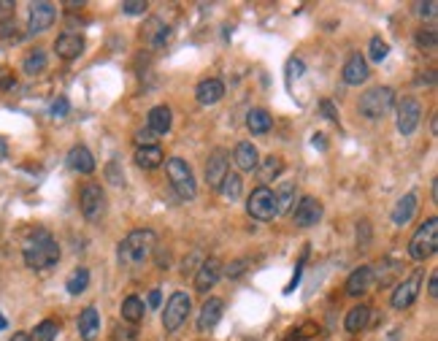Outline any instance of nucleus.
I'll return each instance as SVG.
<instances>
[{"label": "nucleus", "mask_w": 438, "mask_h": 341, "mask_svg": "<svg viewBox=\"0 0 438 341\" xmlns=\"http://www.w3.org/2000/svg\"><path fill=\"white\" fill-rule=\"evenodd\" d=\"M55 52L57 57L63 60H76L84 55V38L79 33H63L57 41H55Z\"/></svg>", "instance_id": "obj_17"}, {"label": "nucleus", "mask_w": 438, "mask_h": 341, "mask_svg": "<svg viewBox=\"0 0 438 341\" xmlns=\"http://www.w3.org/2000/svg\"><path fill=\"white\" fill-rule=\"evenodd\" d=\"M387 55H390V44H387L381 35H374L371 44H368V60L381 62V60H387Z\"/></svg>", "instance_id": "obj_36"}, {"label": "nucleus", "mask_w": 438, "mask_h": 341, "mask_svg": "<svg viewBox=\"0 0 438 341\" xmlns=\"http://www.w3.org/2000/svg\"><path fill=\"white\" fill-rule=\"evenodd\" d=\"M171 122H173V117H171V109H168V106H155V109L146 114V130H152L155 136H165V133L171 130Z\"/></svg>", "instance_id": "obj_23"}, {"label": "nucleus", "mask_w": 438, "mask_h": 341, "mask_svg": "<svg viewBox=\"0 0 438 341\" xmlns=\"http://www.w3.org/2000/svg\"><path fill=\"white\" fill-rule=\"evenodd\" d=\"M284 171V160L279 155H271L265 157V160H260L257 163V176H260V182L263 187H268V182H274V179H279Z\"/></svg>", "instance_id": "obj_24"}, {"label": "nucleus", "mask_w": 438, "mask_h": 341, "mask_svg": "<svg viewBox=\"0 0 438 341\" xmlns=\"http://www.w3.org/2000/svg\"><path fill=\"white\" fill-rule=\"evenodd\" d=\"M319 109L325 111V117H327V120H333V122H339V111L333 109V103H330V100H322V103H319Z\"/></svg>", "instance_id": "obj_46"}, {"label": "nucleus", "mask_w": 438, "mask_h": 341, "mask_svg": "<svg viewBox=\"0 0 438 341\" xmlns=\"http://www.w3.org/2000/svg\"><path fill=\"white\" fill-rule=\"evenodd\" d=\"M65 114H68V100H65V98H57V100L52 103V117L63 120Z\"/></svg>", "instance_id": "obj_45"}, {"label": "nucleus", "mask_w": 438, "mask_h": 341, "mask_svg": "<svg viewBox=\"0 0 438 341\" xmlns=\"http://www.w3.org/2000/svg\"><path fill=\"white\" fill-rule=\"evenodd\" d=\"M55 19H57L55 3H32L30 17H28V33H30V35H38V33L49 30Z\"/></svg>", "instance_id": "obj_12"}, {"label": "nucleus", "mask_w": 438, "mask_h": 341, "mask_svg": "<svg viewBox=\"0 0 438 341\" xmlns=\"http://www.w3.org/2000/svg\"><path fill=\"white\" fill-rule=\"evenodd\" d=\"M133 160H135V165H138V168L152 171V168H160V165H162L165 155H162V149H160V147H138Z\"/></svg>", "instance_id": "obj_27"}, {"label": "nucleus", "mask_w": 438, "mask_h": 341, "mask_svg": "<svg viewBox=\"0 0 438 341\" xmlns=\"http://www.w3.org/2000/svg\"><path fill=\"white\" fill-rule=\"evenodd\" d=\"M79 333H82V341H95L97 333H100V314L95 306H87V309L79 314Z\"/></svg>", "instance_id": "obj_22"}, {"label": "nucleus", "mask_w": 438, "mask_h": 341, "mask_svg": "<svg viewBox=\"0 0 438 341\" xmlns=\"http://www.w3.org/2000/svg\"><path fill=\"white\" fill-rule=\"evenodd\" d=\"M87 287H90V271H87V268H76V271L68 277V282H65V290H68L70 295H82Z\"/></svg>", "instance_id": "obj_30"}, {"label": "nucleus", "mask_w": 438, "mask_h": 341, "mask_svg": "<svg viewBox=\"0 0 438 341\" xmlns=\"http://www.w3.org/2000/svg\"><path fill=\"white\" fill-rule=\"evenodd\" d=\"M368 76H371V71H368V60H365L360 52H354V55L344 62V71H341L344 84H349V87H360V84H365V82H368Z\"/></svg>", "instance_id": "obj_14"}, {"label": "nucleus", "mask_w": 438, "mask_h": 341, "mask_svg": "<svg viewBox=\"0 0 438 341\" xmlns=\"http://www.w3.org/2000/svg\"><path fill=\"white\" fill-rule=\"evenodd\" d=\"M436 249H438V219L430 217L425 219L417 228V233L411 236V241H408V257L417 260V263H422V260L433 257Z\"/></svg>", "instance_id": "obj_3"}, {"label": "nucleus", "mask_w": 438, "mask_h": 341, "mask_svg": "<svg viewBox=\"0 0 438 341\" xmlns=\"http://www.w3.org/2000/svg\"><path fill=\"white\" fill-rule=\"evenodd\" d=\"M222 309H225V301H222V298H209V301L200 306V314H198V331H200V333L214 331L217 322L222 320Z\"/></svg>", "instance_id": "obj_16"}, {"label": "nucleus", "mask_w": 438, "mask_h": 341, "mask_svg": "<svg viewBox=\"0 0 438 341\" xmlns=\"http://www.w3.org/2000/svg\"><path fill=\"white\" fill-rule=\"evenodd\" d=\"M241 187H244V182H241L238 174H227V176L222 179V185H219V192H222L227 201H238V198H241Z\"/></svg>", "instance_id": "obj_33"}, {"label": "nucleus", "mask_w": 438, "mask_h": 341, "mask_svg": "<svg viewBox=\"0 0 438 341\" xmlns=\"http://www.w3.org/2000/svg\"><path fill=\"white\" fill-rule=\"evenodd\" d=\"M430 133H433V136H436V133H438V120H436V117L430 120Z\"/></svg>", "instance_id": "obj_52"}, {"label": "nucleus", "mask_w": 438, "mask_h": 341, "mask_svg": "<svg viewBox=\"0 0 438 341\" xmlns=\"http://www.w3.org/2000/svg\"><path fill=\"white\" fill-rule=\"evenodd\" d=\"M25 263L32 271H46V268H55L60 263V244L52 239V233L46 230H32L30 239L25 241Z\"/></svg>", "instance_id": "obj_2"}, {"label": "nucleus", "mask_w": 438, "mask_h": 341, "mask_svg": "<svg viewBox=\"0 0 438 341\" xmlns=\"http://www.w3.org/2000/svg\"><path fill=\"white\" fill-rule=\"evenodd\" d=\"M65 163H68V168H70V171H76V174H82V176H87V174H93L95 171L93 152H90L87 147H82V144H76V147L68 152Z\"/></svg>", "instance_id": "obj_19"}, {"label": "nucleus", "mask_w": 438, "mask_h": 341, "mask_svg": "<svg viewBox=\"0 0 438 341\" xmlns=\"http://www.w3.org/2000/svg\"><path fill=\"white\" fill-rule=\"evenodd\" d=\"M271 125H274V120H271V114L265 109H251L249 114H247V127H249V133H254V136H265L271 130Z\"/></svg>", "instance_id": "obj_29"}, {"label": "nucleus", "mask_w": 438, "mask_h": 341, "mask_svg": "<svg viewBox=\"0 0 438 341\" xmlns=\"http://www.w3.org/2000/svg\"><path fill=\"white\" fill-rule=\"evenodd\" d=\"M14 0H0V22H8L14 19Z\"/></svg>", "instance_id": "obj_43"}, {"label": "nucleus", "mask_w": 438, "mask_h": 341, "mask_svg": "<svg viewBox=\"0 0 438 341\" xmlns=\"http://www.w3.org/2000/svg\"><path fill=\"white\" fill-rule=\"evenodd\" d=\"M419 287H422V271H414L408 279L398 282V284H395V290H392V298H390L392 309H398V311L408 309V306L417 301Z\"/></svg>", "instance_id": "obj_9"}, {"label": "nucleus", "mask_w": 438, "mask_h": 341, "mask_svg": "<svg viewBox=\"0 0 438 341\" xmlns=\"http://www.w3.org/2000/svg\"><path fill=\"white\" fill-rule=\"evenodd\" d=\"M368 322H371V309H368L365 304H360V306L346 311L344 328L349 333H363V331L368 328Z\"/></svg>", "instance_id": "obj_25"}, {"label": "nucleus", "mask_w": 438, "mask_h": 341, "mask_svg": "<svg viewBox=\"0 0 438 341\" xmlns=\"http://www.w3.org/2000/svg\"><path fill=\"white\" fill-rule=\"evenodd\" d=\"M192 309V301H189L187 293H173L162 309V328L165 333H176L184 322H187V314Z\"/></svg>", "instance_id": "obj_7"}, {"label": "nucleus", "mask_w": 438, "mask_h": 341, "mask_svg": "<svg viewBox=\"0 0 438 341\" xmlns=\"http://www.w3.org/2000/svg\"><path fill=\"white\" fill-rule=\"evenodd\" d=\"M14 84V79L11 76H6V79H0V90H6V87H11Z\"/></svg>", "instance_id": "obj_51"}, {"label": "nucleus", "mask_w": 438, "mask_h": 341, "mask_svg": "<svg viewBox=\"0 0 438 341\" xmlns=\"http://www.w3.org/2000/svg\"><path fill=\"white\" fill-rule=\"evenodd\" d=\"M168 35H171V30H168L160 19H152V22H149L146 38H149V46H152V49H162V46L168 44Z\"/></svg>", "instance_id": "obj_31"}, {"label": "nucleus", "mask_w": 438, "mask_h": 341, "mask_svg": "<svg viewBox=\"0 0 438 341\" xmlns=\"http://www.w3.org/2000/svg\"><path fill=\"white\" fill-rule=\"evenodd\" d=\"M392 103H395L392 87H371L360 98V114L368 117V120H381V117L390 114Z\"/></svg>", "instance_id": "obj_4"}, {"label": "nucleus", "mask_w": 438, "mask_h": 341, "mask_svg": "<svg viewBox=\"0 0 438 341\" xmlns=\"http://www.w3.org/2000/svg\"><path fill=\"white\" fill-rule=\"evenodd\" d=\"M219 277H222V263H219L217 257L203 260V263L198 266V271H195V290H198L200 295H206L219 282Z\"/></svg>", "instance_id": "obj_15"}, {"label": "nucleus", "mask_w": 438, "mask_h": 341, "mask_svg": "<svg viewBox=\"0 0 438 341\" xmlns=\"http://www.w3.org/2000/svg\"><path fill=\"white\" fill-rule=\"evenodd\" d=\"M274 195H276L279 214L289 212V209H292V203H295V182H284V185L279 187V192H274Z\"/></svg>", "instance_id": "obj_34"}, {"label": "nucleus", "mask_w": 438, "mask_h": 341, "mask_svg": "<svg viewBox=\"0 0 438 341\" xmlns=\"http://www.w3.org/2000/svg\"><path fill=\"white\" fill-rule=\"evenodd\" d=\"M79 209L84 219L90 222H100L103 214H106V192L97 182H87L82 187V195H79Z\"/></svg>", "instance_id": "obj_8"}, {"label": "nucleus", "mask_w": 438, "mask_h": 341, "mask_svg": "<svg viewBox=\"0 0 438 341\" xmlns=\"http://www.w3.org/2000/svg\"><path fill=\"white\" fill-rule=\"evenodd\" d=\"M17 35V25L8 19V22H0V38H14Z\"/></svg>", "instance_id": "obj_47"}, {"label": "nucleus", "mask_w": 438, "mask_h": 341, "mask_svg": "<svg viewBox=\"0 0 438 341\" xmlns=\"http://www.w3.org/2000/svg\"><path fill=\"white\" fill-rule=\"evenodd\" d=\"M3 328H6V317L0 314V331H3Z\"/></svg>", "instance_id": "obj_53"}, {"label": "nucleus", "mask_w": 438, "mask_h": 341, "mask_svg": "<svg viewBox=\"0 0 438 341\" xmlns=\"http://www.w3.org/2000/svg\"><path fill=\"white\" fill-rule=\"evenodd\" d=\"M146 8H149V6H146L144 0H125V3H122V11H125V14H130V17L146 14Z\"/></svg>", "instance_id": "obj_40"}, {"label": "nucleus", "mask_w": 438, "mask_h": 341, "mask_svg": "<svg viewBox=\"0 0 438 341\" xmlns=\"http://www.w3.org/2000/svg\"><path fill=\"white\" fill-rule=\"evenodd\" d=\"M247 212L251 219L257 222H271L274 217H279V206H276V195L271 187H254L247 201Z\"/></svg>", "instance_id": "obj_6"}, {"label": "nucleus", "mask_w": 438, "mask_h": 341, "mask_svg": "<svg viewBox=\"0 0 438 341\" xmlns=\"http://www.w3.org/2000/svg\"><path fill=\"white\" fill-rule=\"evenodd\" d=\"M247 266H249V260H233L227 268H222V274H227L230 279H236V277H241L247 271Z\"/></svg>", "instance_id": "obj_41"}, {"label": "nucleus", "mask_w": 438, "mask_h": 341, "mask_svg": "<svg viewBox=\"0 0 438 341\" xmlns=\"http://www.w3.org/2000/svg\"><path fill=\"white\" fill-rule=\"evenodd\" d=\"M195 98L200 106H214L225 98V82L222 79H203L195 90Z\"/></svg>", "instance_id": "obj_20"}, {"label": "nucleus", "mask_w": 438, "mask_h": 341, "mask_svg": "<svg viewBox=\"0 0 438 341\" xmlns=\"http://www.w3.org/2000/svg\"><path fill=\"white\" fill-rule=\"evenodd\" d=\"M436 8H438L436 0H428V3H419V6H417L419 17H428V19H433V17H436Z\"/></svg>", "instance_id": "obj_44"}, {"label": "nucleus", "mask_w": 438, "mask_h": 341, "mask_svg": "<svg viewBox=\"0 0 438 341\" xmlns=\"http://www.w3.org/2000/svg\"><path fill=\"white\" fill-rule=\"evenodd\" d=\"M106 176H108V182H111V185H125V171H120L117 160H111V163H108Z\"/></svg>", "instance_id": "obj_39"}, {"label": "nucleus", "mask_w": 438, "mask_h": 341, "mask_svg": "<svg viewBox=\"0 0 438 341\" xmlns=\"http://www.w3.org/2000/svg\"><path fill=\"white\" fill-rule=\"evenodd\" d=\"M22 68H25V73H28V76L41 73V71L46 68V52H44V49H35V52H30V55L25 57V62H22Z\"/></svg>", "instance_id": "obj_35"}, {"label": "nucleus", "mask_w": 438, "mask_h": 341, "mask_svg": "<svg viewBox=\"0 0 438 341\" xmlns=\"http://www.w3.org/2000/svg\"><path fill=\"white\" fill-rule=\"evenodd\" d=\"M111 339L114 341H138V328H133V325H117L114 328V333H111Z\"/></svg>", "instance_id": "obj_38"}, {"label": "nucleus", "mask_w": 438, "mask_h": 341, "mask_svg": "<svg viewBox=\"0 0 438 341\" xmlns=\"http://www.w3.org/2000/svg\"><path fill=\"white\" fill-rule=\"evenodd\" d=\"M149 306H152V309L160 306V290H152V293H149Z\"/></svg>", "instance_id": "obj_49"}, {"label": "nucleus", "mask_w": 438, "mask_h": 341, "mask_svg": "<svg viewBox=\"0 0 438 341\" xmlns=\"http://www.w3.org/2000/svg\"><path fill=\"white\" fill-rule=\"evenodd\" d=\"M135 144L138 147H157V136L152 130H138L135 133Z\"/></svg>", "instance_id": "obj_42"}, {"label": "nucleus", "mask_w": 438, "mask_h": 341, "mask_svg": "<svg viewBox=\"0 0 438 341\" xmlns=\"http://www.w3.org/2000/svg\"><path fill=\"white\" fill-rule=\"evenodd\" d=\"M165 174H168V179H171V187L176 190V195L179 198H195V192H198V185H195V176H192V168H189L187 163L182 160V157H171L168 163H165Z\"/></svg>", "instance_id": "obj_5"}, {"label": "nucleus", "mask_w": 438, "mask_h": 341, "mask_svg": "<svg viewBox=\"0 0 438 341\" xmlns=\"http://www.w3.org/2000/svg\"><path fill=\"white\" fill-rule=\"evenodd\" d=\"M155 244H157V236H155V230H149V228L127 233L125 239L120 241V247H117L120 266H122V268H141L144 263H149V257H152V252H155Z\"/></svg>", "instance_id": "obj_1"}, {"label": "nucleus", "mask_w": 438, "mask_h": 341, "mask_svg": "<svg viewBox=\"0 0 438 341\" xmlns=\"http://www.w3.org/2000/svg\"><path fill=\"white\" fill-rule=\"evenodd\" d=\"M371 287H374V268H371V266H360V268H354V271L349 274V279H346V293H349L352 298L365 295Z\"/></svg>", "instance_id": "obj_18"}, {"label": "nucleus", "mask_w": 438, "mask_h": 341, "mask_svg": "<svg viewBox=\"0 0 438 341\" xmlns=\"http://www.w3.org/2000/svg\"><path fill=\"white\" fill-rule=\"evenodd\" d=\"M11 341H30V333H14Z\"/></svg>", "instance_id": "obj_50"}, {"label": "nucleus", "mask_w": 438, "mask_h": 341, "mask_svg": "<svg viewBox=\"0 0 438 341\" xmlns=\"http://www.w3.org/2000/svg\"><path fill=\"white\" fill-rule=\"evenodd\" d=\"M417 209H419V195H417V192H406V195L395 203V209H392V222L403 228V225H408V222L414 219Z\"/></svg>", "instance_id": "obj_21"}, {"label": "nucleus", "mask_w": 438, "mask_h": 341, "mask_svg": "<svg viewBox=\"0 0 438 341\" xmlns=\"http://www.w3.org/2000/svg\"><path fill=\"white\" fill-rule=\"evenodd\" d=\"M436 41H438V35H436V28H422V30L417 33V44L422 46V49H428V52H433L436 49Z\"/></svg>", "instance_id": "obj_37"}, {"label": "nucleus", "mask_w": 438, "mask_h": 341, "mask_svg": "<svg viewBox=\"0 0 438 341\" xmlns=\"http://www.w3.org/2000/svg\"><path fill=\"white\" fill-rule=\"evenodd\" d=\"M422 120V106L417 98H403L401 106H398V133L401 136H411L417 130V125Z\"/></svg>", "instance_id": "obj_10"}, {"label": "nucleus", "mask_w": 438, "mask_h": 341, "mask_svg": "<svg viewBox=\"0 0 438 341\" xmlns=\"http://www.w3.org/2000/svg\"><path fill=\"white\" fill-rule=\"evenodd\" d=\"M233 160H236V165H238L241 171H254L257 163H260V155H257V149L251 147L249 141H241V144H236V149H233Z\"/></svg>", "instance_id": "obj_26"}, {"label": "nucleus", "mask_w": 438, "mask_h": 341, "mask_svg": "<svg viewBox=\"0 0 438 341\" xmlns=\"http://www.w3.org/2000/svg\"><path fill=\"white\" fill-rule=\"evenodd\" d=\"M144 314H146V304L138 295H127L125 301H122V320H125L127 325L135 328L144 320Z\"/></svg>", "instance_id": "obj_28"}, {"label": "nucleus", "mask_w": 438, "mask_h": 341, "mask_svg": "<svg viewBox=\"0 0 438 341\" xmlns=\"http://www.w3.org/2000/svg\"><path fill=\"white\" fill-rule=\"evenodd\" d=\"M60 333V325L55 320H44L35 325V331L30 333V341H55Z\"/></svg>", "instance_id": "obj_32"}, {"label": "nucleus", "mask_w": 438, "mask_h": 341, "mask_svg": "<svg viewBox=\"0 0 438 341\" xmlns=\"http://www.w3.org/2000/svg\"><path fill=\"white\" fill-rule=\"evenodd\" d=\"M428 295H430V298H438V274L436 271H433L430 279H428Z\"/></svg>", "instance_id": "obj_48"}, {"label": "nucleus", "mask_w": 438, "mask_h": 341, "mask_svg": "<svg viewBox=\"0 0 438 341\" xmlns=\"http://www.w3.org/2000/svg\"><path fill=\"white\" fill-rule=\"evenodd\" d=\"M319 219H322V203L314 195H303L298 206L292 209V222L298 228H314Z\"/></svg>", "instance_id": "obj_11"}, {"label": "nucleus", "mask_w": 438, "mask_h": 341, "mask_svg": "<svg viewBox=\"0 0 438 341\" xmlns=\"http://www.w3.org/2000/svg\"><path fill=\"white\" fill-rule=\"evenodd\" d=\"M230 174V155L225 149H214L209 155V163H206V182L211 190H219L222 179Z\"/></svg>", "instance_id": "obj_13"}]
</instances>
